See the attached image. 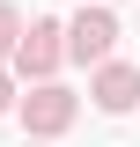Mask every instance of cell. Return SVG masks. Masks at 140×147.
<instances>
[{"label": "cell", "instance_id": "6da1fadb", "mask_svg": "<svg viewBox=\"0 0 140 147\" xmlns=\"http://www.w3.org/2000/svg\"><path fill=\"white\" fill-rule=\"evenodd\" d=\"M111 44H118V22H111L103 7L74 15V30H67V52H74V59H111Z\"/></svg>", "mask_w": 140, "mask_h": 147}, {"label": "cell", "instance_id": "7a4b0ae2", "mask_svg": "<svg viewBox=\"0 0 140 147\" xmlns=\"http://www.w3.org/2000/svg\"><path fill=\"white\" fill-rule=\"evenodd\" d=\"M22 125H30V132H67L74 125V96L67 88H37L30 103H22Z\"/></svg>", "mask_w": 140, "mask_h": 147}, {"label": "cell", "instance_id": "3957f363", "mask_svg": "<svg viewBox=\"0 0 140 147\" xmlns=\"http://www.w3.org/2000/svg\"><path fill=\"white\" fill-rule=\"evenodd\" d=\"M59 37H67L59 22H37V30L15 44V66H22V74H52V59H59Z\"/></svg>", "mask_w": 140, "mask_h": 147}, {"label": "cell", "instance_id": "277c9868", "mask_svg": "<svg viewBox=\"0 0 140 147\" xmlns=\"http://www.w3.org/2000/svg\"><path fill=\"white\" fill-rule=\"evenodd\" d=\"M96 103L103 110H133L140 103V66H103L96 74Z\"/></svg>", "mask_w": 140, "mask_h": 147}, {"label": "cell", "instance_id": "5b68a950", "mask_svg": "<svg viewBox=\"0 0 140 147\" xmlns=\"http://www.w3.org/2000/svg\"><path fill=\"white\" fill-rule=\"evenodd\" d=\"M22 37V22H15V7H7V0H0V52H7V44H15Z\"/></svg>", "mask_w": 140, "mask_h": 147}, {"label": "cell", "instance_id": "8992f818", "mask_svg": "<svg viewBox=\"0 0 140 147\" xmlns=\"http://www.w3.org/2000/svg\"><path fill=\"white\" fill-rule=\"evenodd\" d=\"M0 110H7V74H0Z\"/></svg>", "mask_w": 140, "mask_h": 147}]
</instances>
